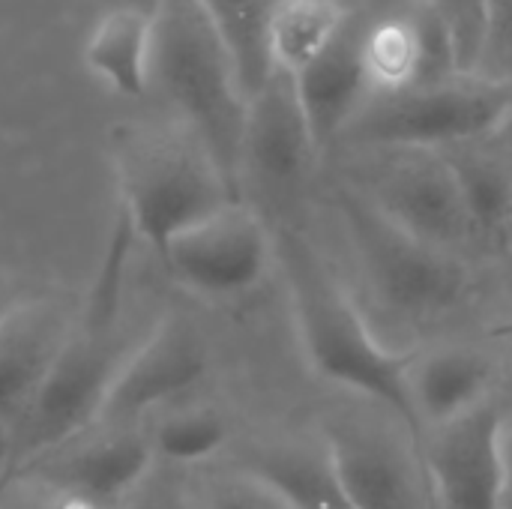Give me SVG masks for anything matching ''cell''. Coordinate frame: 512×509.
I'll return each instance as SVG.
<instances>
[{
    "instance_id": "6da1fadb",
    "label": "cell",
    "mask_w": 512,
    "mask_h": 509,
    "mask_svg": "<svg viewBox=\"0 0 512 509\" xmlns=\"http://www.w3.org/2000/svg\"><path fill=\"white\" fill-rule=\"evenodd\" d=\"M273 252L309 366L324 381L396 414L417 435L420 420L408 387L411 354H399L375 336L351 294L300 231L279 228Z\"/></svg>"
},
{
    "instance_id": "7a4b0ae2",
    "label": "cell",
    "mask_w": 512,
    "mask_h": 509,
    "mask_svg": "<svg viewBox=\"0 0 512 509\" xmlns=\"http://www.w3.org/2000/svg\"><path fill=\"white\" fill-rule=\"evenodd\" d=\"M135 231L123 213H114L108 243L99 261V273L90 285L87 303L75 315L72 333L39 390L30 414L21 420V453L30 468L42 453L57 450L69 438L81 435L102 420L108 390L135 345H117L123 279ZM21 471V468H18Z\"/></svg>"
},
{
    "instance_id": "3957f363",
    "label": "cell",
    "mask_w": 512,
    "mask_h": 509,
    "mask_svg": "<svg viewBox=\"0 0 512 509\" xmlns=\"http://www.w3.org/2000/svg\"><path fill=\"white\" fill-rule=\"evenodd\" d=\"M153 84L240 198L249 99L228 48L198 0H159L153 12Z\"/></svg>"
},
{
    "instance_id": "277c9868",
    "label": "cell",
    "mask_w": 512,
    "mask_h": 509,
    "mask_svg": "<svg viewBox=\"0 0 512 509\" xmlns=\"http://www.w3.org/2000/svg\"><path fill=\"white\" fill-rule=\"evenodd\" d=\"M114 177L117 210L159 258L174 237L240 201L186 126L126 135L114 156Z\"/></svg>"
},
{
    "instance_id": "5b68a950",
    "label": "cell",
    "mask_w": 512,
    "mask_h": 509,
    "mask_svg": "<svg viewBox=\"0 0 512 509\" xmlns=\"http://www.w3.org/2000/svg\"><path fill=\"white\" fill-rule=\"evenodd\" d=\"M512 126V84L450 75L390 96H372L339 144L354 150H450L492 141Z\"/></svg>"
},
{
    "instance_id": "8992f818",
    "label": "cell",
    "mask_w": 512,
    "mask_h": 509,
    "mask_svg": "<svg viewBox=\"0 0 512 509\" xmlns=\"http://www.w3.org/2000/svg\"><path fill=\"white\" fill-rule=\"evenodd\" d=\"M339 219L369 291L402 321L447 318L471 297V273L462 255L402 231L360 192H339Z\"/></svg>"
},
{
    "instance_id": "52a82bcc",
    "label": "cell",
    "mask_w": 512,
    "mask_h": 509,
    "mask_svg": "<svg viewBox=\"0 0 512 509\" xmlns=\"http://www.w3.org/2000/svg\"><path fill=\"white\" fill-rule=\"evenodd\" d=\"M318 444L354 509H429L432 483L417 435L396 414L333 408Z\"/></svg>"
},
{
    "instance_id": "ba28073f",
    "label": "cell",
    "mask_w": 512,
    "mask_h": 509,
    "mask_svg": "<svg viewBox=\"0 0 512 509\" xmlns=\"http://www.w3.org/2000/svg\"><path fill=\"white\" fill-rule=\"evenodd\" d=\"M363 153L369 162L354 192L393 225L456 255L474 243L459 180L444 150L381 147Z\"/></svg>"
},
{
    "instance_id": "9c48e42d",
    "label": "cell",
    "mask_w": 512,
    "mask_h": 509,
    "mask_svg": "<svg viewBox=\"0 0 512 509\" xmlns=\"http://www.w3.org/2000/svg\"><path fill=\"white\" fill-rule=\"evenodd\" d=\"M273 258L267 222L243 201L225 204L174 237L162 252L165 270L201 297H237L252 291Z\"/></svg>"
},
{
    "instance_id": "30bf717a",
    "label": "cell",
    "mask_w": 512,
    "mask_h": 509,
    "mask_svg": "<svg viewBox=\"0 0 512 509\" xmlns=\"http://www.w3.org/2000/svg\"><path fill=\"white\" fill-rule=\"evenodd\" d=\"M321 156L294 81L273 72L249 99L240 147V195L249 186L276 201L291 198L306 189Z\"/></svg>"
},
{
    "instance_id": "8fae6325",
    "label": "cell",
    "mask_w": 512,
    "mask_h": 509,
    "mask_svg": "<svg viewBox=\"0 0 512 509\" xmlns=\"http://www.w3.org/2000/svg\"><path fill=\"white\" fill-rule=\"evenodd\" d=\"M504 417L489 402L435 429L423 447V465L444 509H507Z\"/></svg>"
},
{
    "instance_id": "7c38bea8",
    "label": "cell",
    "mask_w": 512,
    "mask_h": 509,
    "mask_svg": "<svg viewBox=\"0 0 512 509\" xmlns=\"http://www.w3.org/2000/svg\"><path fill=\"white\" fill-rule=\"evenodd\" d=\"M207 366L210 354L198 327L180 315H165L126 354L108 390L102 423L123 426L180 399L204 381Z\"/></svg>"
},
{
    "instance_id": "4fadbf2b",
    "label": "cell",
    "mask_w": 512,
    "mask_h": 509,
    "mask_svg": "<svg viewBox=\"0 0 512 509\" xmlns=\"http://www.w3.org/2000/svg\"><path fill=\"white\" fill-rule=\"evenodd\" d=\"M75 318L51 300L15 303L0 324V426H21L45 387Z\"/></svg>"
},
{
    "instance_id": "5bb4252c",
    "label": "cell",
    "mask_w": 512,
    "mask_h": 509,
    "mask_svg": "<svg viewBox=\"0 0 512 509\" xmlns=\"http://www.w3.org/2000/svg\"><path fill=\"white\" fill-rule=\"evenodd\" d=\"M360 33L363 12H354L339 39L315 63L291 78L321 153L342 141L345 129L372 99L360 57Z\"/></svg>"
},
{
    "instance_id": "9a60e30c",
    "label": "cell",
    "mask_w": 512,
    "mask_h": 509,
    "mask_svg": "<svg viewBox=\"0 0 512 509\" xmlns=\"http://www.w3.org/2000/svg\"><path fill=\"white\" fill-rule=\"evenodd\" d=\"M495 363L465 345H444L414 354L408 366L411 402L420 426H444L492 402Z\"/></svg>"
},
{
    "instance_id": "2e32d148",
    "label": "cell",
    "mask_w": 512,
    "mask_h": 509,
    "mask_svg": "<svg viewBox=\"0 0 512 509\" xmlns=\"http://www.w3.org/2000/svg\"><path fill=\"white\" fill-rule=\"evenodd\" d=\"M153 462L156 453L150 438H141L138 432H117L87 444L48 474L36 471V477L111 509L147 483Z\"/></svg>"
},
{
    "instance_id": "e0dca14e",
    "label": "cell",
    "mask_w": 512,
    "mask_h": 509,
    "mask_svg": "<svg viewBox=\"0 0 512 509\" xmlns=\"http://www.w3.org/2000/svg\"><path fill=\"white\" fill-rule=\"evenodd\" d=\"M87 72L114 96L138 99L153 84V12L111 6L84 39Z\"/></svg>"
},
{
    "instance_id": "ac0fdd59",
    "label": "cell",
    "mask_w": 512,
    "mask_h": 509,
    "mask_svg": "<svg viewBox=\"0 0 512 509\" xmlns=\"http://www.w3.org/2000/svg\"><path fill=\"white\" fill-rule=\"evenodd\" d=\"M237 468L264 480L294 509H354L321 444H255L243 453Z\"/></svg>"
},
{
    "instance_id": "d6986e66",
    "label": "cell",
    "mask_w": 512,
    "mask_h": 509,
    "mask_svg": "<svg viewBox=\"0 0 512 509\" xmlns=\"http://www.w3.org/2000/svg\"><path fill=\"white\" fill-rule=\"evenodd\" d=\"M351 15L354 9L345 0H273L267 21L270 72L300 75L339 39Z\"/></svg>"
},
{
    "instance_id": "ffe728a7",
    "label": "cell",
    "mask_w": 512,
    "mask_h": 509,
    "mask_svg": "<svg viewBox=\"0 0 512 509\" xmlns=\"http://www.w3.org/2000/svg\"><path fill=\"white\" fill-rule=\"evenodd\" d=\"M483 144H462L444 153L456 171L474 240L501 243L512 231V168Z\"/></svg>"
},
{
    "instance_id": "44dd1931",
    "label": "cell",
    "mask_w": 512,
    "mask_h": 509,
    "mask_svg": "<svg viewBox=\"0 0 512 509\" xmlns=\"http://www.w3.org/2000/svg\"><path fill=\"white\" fill-rule=\"evenodd\" d=\"M207 12L210 24L216 27L222 45L228 48L246 99H252L270 72L267 60V21L273 0H198Z\"/></svg>"
},
{
    "instance_id": "7402d4cb",
    "label": "cell",
    "mask_w": 512,
    "mask_h": 509,
    "mask_svg": "<svg viewBox=\"0 0 512 509\" xmlns=\"http://www.w3.org/2000/svg\"><path fill=\"white\" fill-rule=\"evenodd\" d=\"M150 444L156 459H165L168 465H201L222 453L228 444V426L216 411L189 408L165 417Z\"/></svg>"
},
{
    "instance_id": "603a6c76",
    "label": "cell",
    "mask_w": 512,
    "mask_h": 509,
    "mask_svg": "<svg viewBox=\"0 0 512 509\" xmlns=\"http://www.w3.org/2000/svg\"><path fill=\"white\" fill-rule=\"evenodd\" d=\"M429 9L450 36L456 66L462 75H477L486 39V0H417Z\"/></svg>"
},
{
    "instance_id": "cb8c5ba5",
    "label": "cell",
    "mask_w": 512,
    "mask_h": 509,
    "mask_svg": "<svg viewBox=\"0 0 512 509\" xmlns=\"http://www.w3.org/2000/svg\"><path fill=\"white\" fill-rule=\"evenodd\" d=\"M477 75L512 84V0H486V39Z\"/></svg>"
},
{
    "instance_id": "d4e9b609",
    "label": "cell",
    "mask_w": 512,
    "mask_h": 509,
    "mask_svg": "<svg viewBox=\"0 0 512 509\" xmlns=\"http://www.w3.org/2000/svg\"><path fill=\"white\" fill-rule=\"evenodd\" d=\"M207 509H294L276 489H270L264 480L246 474V471H234L222 480H216V486L210 489Z\"/></svg>"
},
{
    "instance_id": "484cf974",
    "label": "cell",
    "mask_w": 512,
    "mask_h": 509,
    "mask_svg": "<svg viewBox=\"0 0 512 509\" xmlns=\"http://www.w3.org/2000/svg\"><path fill=\"white\" fill-rule=\"evenodd\" d=\"M0 509H105L69 489H60L42 477L18 480L15 486L0 489Z\"/></svg>"
},
{
    "instance_id": "4316f807",
    "label": "cell",
    "mask_w": 512,
    "mask_h": 509,
    "mask_svg": "<svg viewBox=\"0 0 512 509\" xmlns=\"http://www.w3.org/2000/svg\"><path fill=\"white\" fill-rule=\"evenodd\" d=\"M138 509H189V507H186L183 495H180L174 486H162V489L147 492V498L141 501V507Z\"/></svg>"
},
{
    "instance_id": "83f0119b",
    "label": "cell",
    "mask_w": 512,
    "mask_h": 509,
    "mask_svg": "<svg viewBox=\"0 0 512 509\" xmlns=\"http://www.w3.org/2000/svg\"><path fill=\"white\" fill-rule=\"evenodd\" d=\"M354 12H381V9H390V6H396L399 0H345Z\"/></svg>"
},
{
    "instance_id": "f1b7e54d",
    "label": "cell",
    "mask_w": 512,
    "mask_h": 509,
    "mask_svg": "<svg viewBox=\"0 0 512 509\" xmlns=\"http://www.w3.org/2000/svg\"><path fill=\"white\" fill-rule=\"evenodd\" d=\"M12 453H15V444H12V438L0 429V480H3V474H6V468H9V462H12Z\"/></svg>"
},
{
    "instance_id": "f546056e",
    "label": "cell",
    "mask_w": 512,
    "mask_h": 509,
    "mask_svg": "<svg viewBox=\"0 0 512 509\" xmlns=\"http://www.w3.org/2000/svg\"><path fill=\"white\" fill-rule=\"evenodd\" d=\"M504 465H507V483H510L512 501V423H504ZM507 501V504H510Z\"/></svg>"
},
{
    "instance_id": "4dcf8cb0",
    "label": "cell",
    "mask_w": 512,
    "mask_h": 509,
    "mask_svg": "<svg viewBox=\"0 0 512 509\" xmlns=\"http://www.w3.org/2000/svg\"><path fill=\"white\" fill-rule=\"evenodd\" d=\"M111 6H132V9H144V12H156L159 0H111Z\"/></svg>"
},
{
    "instance_id": "1f68e13d",
    "label": "cell",
    "mask_w": 512,
    "mask_h": 509,
    "mask_svg": "<svg viewBox=\"0 0 512 509\" xmlns=\"http://www.w3.org/2000/svg\"><path fill=\"white\" fill-rule=\"evenodd\" d=\"M15 303H18V300H12V297H3V294H0V324H3V321H6V315L15 309Z\"/></svg>"
},
{
    "instance_id": "d6a6232c",
    "label": "cell",
    "mask_w": 512,
    "mask_h": 509,
    "mask_svg": "<svg viewBox=\"0 0 512 509\" xmlns=\"http://www.w3.org/2000/svg\"><path fill=\"white\" fill-rule=\"evenodd\" d=\"M510 351H512V333H510Z\"/></svg>"
}]
</instances>
